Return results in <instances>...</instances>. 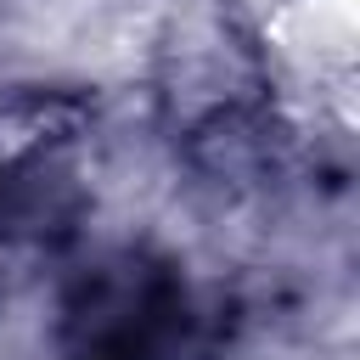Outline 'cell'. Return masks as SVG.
Listing matches in <instances>:
<instances>
[{
  "instance_id": "cell-1",
  "label": "cell",
  "mask_w": 360,
  "mask_h": 360,
  "mask_svg": "<svg viewBox=\"0 0 360 360\" xmlns=\"http://www.w3.org/2000/svg\"><path fill=\"white\" fill-rule=\"evenodd\" d=\"M191 343V298L152 259L96 264L62 304L68 360H180Z\"/></svg>"
}]
</instances>
